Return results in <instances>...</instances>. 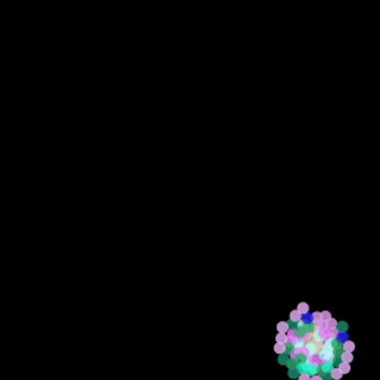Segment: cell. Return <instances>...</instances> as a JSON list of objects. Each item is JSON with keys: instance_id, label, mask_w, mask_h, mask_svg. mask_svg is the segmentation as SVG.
I'll list each match as a JSON object with an SVG mask.
<instances>
[{"instance_id": "cell-16", "label": "cell", "mask_w": 380, "mask_h": 380, "mask_svg": "<svg viewBox=\"0 0 380 380\" xmlns=\"http://www.w3.org/2000/svg\"><path fill=\"white\" fill-rule=\"evenodd\" d=\"M337 324H339V321H337V320H334V318H331V320H328V321H327V327L328 328H336V327H337Z\"/></svg>"}, {"instance_id": "cell-6", "label": "cell", "mask_w": 380, "mask_h": 380, "mask_svg": "<svg viewBox=\"0 0 380 380\" xmlns=\"http://www.w3.org/2000/svg\"><path fill=\"white\" fill-rule=\"evenodd\" d=\"M296 310H298V311L301 312L302 315H307V314L310 312V305H308L307 302H301V304H298Z\"/></svg>"}, {"instance_id": "cell-2", "label": "cell", "mask_w": 380, "mask_h": 380, "mask_svg": "<svg viewBox=\"0 0 380 380\" xmlns=\"http://www.w3.org/2000/svg\"><path fill=\"white\" fill-rule=\"evenodd\" d=\"M302 314L298 311V310H293V311L290 312V315H289V321H292V323H295V324H298L299 321H302Z\"/></svg>"}, {"instance_id": "cell-21", "label": "cell", "mask_w": 380, "mask_h": 380, "mask_svg": "<svg viewBox=\"0 0 380 380\" xmlns=\"http://www.w3.org/2000/svg\"><path fill=\"white\" fill-rule=\"evenodd\" d=\"M318 374L323 377V380H333L331 376H330V373H318Z\"/></svg>"}, {"instance_id": "cell-8", "label": "cell", "mask_w": 380, "mask_h": 380, "mask_svg": "<svg viewBox=\"0 0 380 380\" xmlns=\"http://www.w3.org/2000/svg\"><path fill=\"white\" fill-rule=\"evenodd\" d=\"M339 334H340V331L336 328H328L327 331V340H333V339H337L339 337Z\"/></svg>"}, {"instance_id": "cell-9", "label": "cell", "mask_w": 380, "mask_h": 380, "mask_svg": "<svg viewBox=\"0 0 380 380\" xmlns=\"http://www.w3.org/2000/svg\"><path fill=\"white\" fill-rule=\"evenodd\" d=\"M330 376H331L333 380H340L343 377V374H342V371L339 370V367H334V368L330 371Z\"/></svg>"}, {"instance_id": "cell-7", "label": "cell", "mask_w": 380, "mask_h": 380, "mask_svg": "<svg viewBox=\"0 0 380 380\" xmlns=\"http://www.w3.org/2000/svg\"><path fill=\"white\" fill-rule=\"evenodd\" d=\"M340 360H342V363H348V364H351L352 361H354V355H352V352H342L340 354Z\"/></svg>"}, {"instance_id": "cell-15", "label": "cell", "mask_w": 380, "mask_h": 380, "mask_svg": "<svg viewBox=\"0 0 380 380\" xmlns=\"http://www.w3.org/2000/svg\"><path fill=\"white\" fill-rule=\"evenodd\" d=\"M302 339H304V343H305V345L311 343L312 340H314V333H307V334H305Z\"/></svg>"}, {"instance_id": "cell-19", "label": "cell", "mask_w": 380, "mask_h": 380, "mask_svg": "<svg viewBox=\"0 0 380 380\" xmlns=\"http://www.w3.org/2000/svg\"><path fill=\"white\" fill-rule=\"evenodd\" d=\"M299 374H301V373H299L296 368H293V370H289V377H290V379H298V377H299Z\"/></svg>"}, {"instance_id": "cell-5", "label": "cell", "mask_w": 380, "mask_h": 380, "mask_svg": "<svg viewBox=\"0 0 380 380\" xmlns=\"http://www.w3.org/2000/svg\"><path fill=\"white\" fill-rule=\"evenodd\" d=\"M274 352H276L277 355H284L287 352V346L284 345V343H276L274 345Z\"/></svg>"}, {"instance_id": "cell-12", "label": "cell", "mask_w": 380, "mask_h": 380, "mask_svg": "<svg viewBox=\"0 0 380 380\" xmlns=\"http://www.w3.org/2000/svg\"><path fill=\"white\" fill-rule=\"evenodd\" d=\"M339 370L342 371V374H348V373L351 371V364H348V363H340V365H339Z\"/></svg>"}, {"instance_id": "cell-14", "label": "cell", "mask_w": 380, "mask_h": 380, "mask_svg": "<svg viewBox=\"0 0 380 380\" xmlns=\"http://www.w3.org/2000/svg\"><path fill=\"white\" fill-rule=\"evenodd\" d=\"M337 330H339L340 333H343V334H345L346 331H348V323H345V321H340V323L337 324Z\"/></svg>"}, {"instance_id": "cell-4", "label": "cell", "mask_w": 380, "mask_h": 380, "mask_svg": "<svg viewBox=\"0 0 380 380\" xmlns=\"http://www.w3.org/2000/svg\"><path fill=\"white\" fill-rule=\"evenodd\" d=\"M290 330V326H289V321H280L277 324V331L278 333H287Z\"/></svg>"}, {"instance_id": "cell-18", "label": "cell", "mask_w": 380, "mask_h": 380, "mask_svg": "<svg viewBox=\"0 0 380 380\" xmlns=\"http://www.w3.org/2000/svg\"><path fill=\"white\" fill-rule=\"evenodd\" d=\"M321 318H323V321H326V323H327L328 320H331L333 317H331V314H330L328 311H323V312H321Z\"/></svg>"}, {"instance_id": "cell-10", "label": "cell", "mask_w": 380, "mask_h": 380, "mask_svg": "<svg viewBox=\"0 0 380 380\" xmlns=\"http://www.w3.org/2000/svg\"><path fill=\"white\" fill-rule=\"evenodd\" d=\"M333 368H334V367H333L331 363H324L320 368H318V373H330Z\"/></svg>"}, {"instance_id": "cell-13", "label": "cell", "mask_w": 380, "mask_h": 380, "mask_svg": "<svg viewBox=\"0 0 380 380\" xmlns=\"http://www.w3.org/2000/svg\"><path fill=\"white\" fill-rule=\"evenodd\" d=\"M290 361V357L287 355V354H284V355H278V363L281 364V365H287Z\"/></svg>"}, {"instance_id": "cell-11", "label": "cell", "mask_w": 380, "mask_h": 380, "mask_svg": "<svg viewBox=\"0 0 380 380\" xmlns=\"http://www.w3.org/2000/svg\"><path fill=\"white\" fill-rule=\"evenodd\" d=\"M276 343H287V334L286 333H277L276 336Z\"/></svg>"}, {"instance_id": "cell-22", "label": "cell", "mask_w": 380, "mask_h": 380, "mask_svg": "<svg viewBox=\"0 0 380 380\" xmlns=\"http://www.w3.org/2000/svg\"><path fill=\"white\" fill-rule=\"evenodd\" d=\"M311 380H323V377L320 374H315V376H311Z\"/></svg>"}, {"instance_id": "cell-1", "label": "cell", "mask_w": 380, "mask_h": 380, "mask_svg": "<svg viewBox=\"0 0 380 380\" xmlns=\"http://www.w3.org/2000/svg\"><path fill=\"white\" fill-rule=\"evenodd\" d=\"M307 364H310V365H315V367H321L323 364H324V361L320 358V354H314V355H311V357H308L307 358Z\"/></svg>"}, {"instance_id": "cell-17", "label": "cell", "mask_w": 380, "mask_h": 380, "mask_svg": "<svg viewBox=\"0 0 380 380\" xmlns=\"http://www.w3.org/2000/svg\"><path fill=\"white\" fill-rule=\"evenodd\" d=\"M296 370L299 373H307V363H299L298 367H296Z\"/></svg>"}, {"instance_id": "cell-3", "label": "cell", "mask_w": 380, "mask_h": 380, "mask_svg": "<svg viewBox=\"0 0 380 380\" xmlns=\"http://www.w3.org/2000/svg\"><path fill=\"white\" fill-rule=\"evenodd\" d=\"M342 348H343L345 352H354V351H355V343H354L352 340L346 339V340L342 342Z\"/></svg>"}, {"instance_id": "cell-20", "label": "cell", "mask_w": 380, "mask_h": 380, "mask_svg": "<svg viewBox=\"0 0 380 380\" xmlns=\"http://www.w3.org/2000/svg\"><path fill=\"white\" fill-rule=\"evenodd\" d=\"M298 380H311V376H310L308 373H301L299 377H298Z\"/></svg>"}]
</instances>
